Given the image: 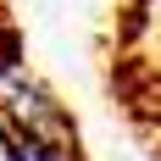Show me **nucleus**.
Instances as JSON below:
<instances>
[{"label": "nucleus", "mask_w": 161, "mask_h": 161, "mask_svg": "<svg viewBox=\"0 0 161 161\" xmlns=\"http://www.w3.org/2000/svg\"><path fill=\"white\" fill-rule=\"evenodd\" d=\"M133 111H139V122L150 128V139L161 145V67H145V89L133 95Z\"/></svg>", "instance_id": "f03ea898"}, {"label": "nucleus", "mask_w": 161, "mask_h": 161, "mask_svg": "<svg viewBox=\"0 0 161 161\" xmlns=\"http://www.w3.org/2000/svg\"><path fill=\"white\" fill-rule=\"evenodd\" d=\"M0 133L39 161H78V122L28 67L0 72Z\"/></svg>", "instance_id": "f257e3e1"}]
</instances>
